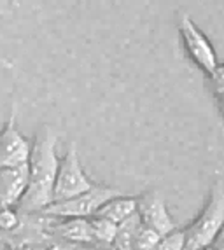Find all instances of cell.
I'll return each instance as SVG.
<instances>
[{"mask_svg":"<svg viewBox=\"0 0 224 250\" xmlns=\"http://www.w3.org/2000/svg\"><path fill=\"white\" fill-rule=\"evenodd\" d=\"M58 133L42 126L32 142L28 158V188L20 201L21 212L41 213L53 203V189L58 173L60 158L56 154Z\"/></svg>","mask_w":224,"mask_h":250,"instance_id":"6da1fadb","label":"cell"},{"mask_svg":"<svg viewBox=\"0 0 224 250\" xmlns=\"http://www.w3.org/2000/svg\"><path fill=\"white\" fill-rule=\"evenodd\" d=\"M224 226V186H212L208 200L191 224L184 228V250H202L212 245Z\"/></svg>","mask_w":224,"mask_h":250,"instance_id":"7a4b0ae2","label":"cell"},{"mask_svg":"<svg viewBox=\"0 0 224 250\" xmlns=\"http://www.w3.org/2000/svg\"><path fill=\"white\" fill-rule=\"evenodd\" d=\"M123 194L117 189L107 188L102 184H95V188L90 189L84 194L72 198V200L60 201V203H51L47 208L41 212L42 217H49L54 221H62V219H91L96 215L102 207L112 198Z\"/></svg>","mask_w":224,"mask_h":250,"instance_id":"3957f363","label":"cell"},{"mask_svg":"<svg viewBox=\"0 0 224 250\" xmlns=\"http://www.w3.org/2000/svg\"><path fill=\"white\" fill-rule=\"evenodd\" d=\"M93 188H95V182L86 175V171L81 165L77 147L75 144H70L63 158L60 159L58 173H56L53 189V203L72 200Z\"/></svg>","mask_w":224,"mask_h":250,"instance_id":"277c9868","label":"cell"},{"mask_svg":"<svg viewBox=\"0 0 224 250\" xmlns=\"http://www.w3.org/2000/svg\"><path fill=\"white\" fill-rule=\"evenodd\" d=\"M179 34H180L182 46L186 49L187 56L191 58V62L205 75H210L212 70L219 65V62H217L216 49H214V46H212L210 41L207 39V35L196 26V23L187 14L180 16Z\"/></svg>","mask_w":224,"mask_h":250,"instance_id":"5b68a950","label":"cell"},{"mask_svg":"<svg viewBox=\"0 0 224 250\" xmlns=\"http://www.w3.org/2000/svg\"><path fill=\"white\" fill-rule=\"evenodd\" d=\"M32 150V142L16 126V112H11L7 123L0 129V170L26 165Z\"/></svg>","mask_w":224,"mask_h":250,"instance_id":"8992f818","label":"cell"},{"mask_svg":"<svg viewBox=\"0 0 224 250\" xmlns=\"http://www.w3.org/2000/svg\"><path fill=\"white\" fill-rule=\"evenodd\" d=\"M137 215L142 224L156 231L159 236L177 229V224L172 219L159 192H145L142 196H137Z\"/></svg>","mask_w":224,"mask_h":250,"instance_id":"52a82bcc","label":"cell"},{"mask_svg":"<svg viewBox=\"0 0 224 250\" xmlns=\"http://www.w3.org/2000/svg\"><path fill=\"white\" fill-rule=\"evenodd\" d=\"M28 188V163L0 170V208H14Z\"/></svg>","mask_w":224,"mask_h":250,"instance_id":"ba28073f","label":"cell"},{"mask_svg":"<svg viewBox=\"0 0 224 250\" xmlns=\"http://www.w3.org/2000/svg\"><path fill=\"white\" fill-rule=\"evenodd\" d=\"M49 231H53L65 245L93 247L90 219H62L54 222Z\"/></svg>","mask_w":224,"mask_h":250,"instance_id":"9c48e42d","label":"cell"},{"mask_svg":"<svg viewBox=\"0 0 224 250\" xmlns=\"http://www.w3.org/2000/svg\"><path fill=\"white\" fill-rule=\"evenodd\" d=\"M137 213V196H119L112 198L102 208L96 212L95 217H102L105 221H111L112 224L119 226L121 222L128 221L130 217H133Z\"/></svg>","mask_w":224,"mask_h":250,"instance_id":"30bf717a","label":"cell"},{"mask_svg":"<svg viewBox=\"0 0 224 250\" xmlns=\"http://www.w3.org/2000/svg\"><path fill=\"white\" fill-rule=\"evenodd\" d=\"M90 228H91L93 247L96 249H112V242L116 236L117 226L111 221H105L102 217H91L90 219Z\"/></svg>","mask_w":224,"mask_h":250,"instance_id":"8fae6325","label":"cell"},{"mask_svg":"<svg viewBox=\"0 0 224 250\" xmlns=\"http://www.w3.org/2000/svg\"><path fill=\"white\" fill-rule=\"evenodd\" d=\"M138 226H140V219H138L137 213L133 217H130L128 221L121 222V224L117 226L114 242H112V250H132L133 238H135Z\"/></svg>","mask_w":224,"mask_h":250,"instance_id":"7c38bea8","label":"cell"},{"mask_svg":"<svg viewBox=\"0 0 224 250\" xmlns=\"http://www.w3.org/2000/svg\"><path fill=\"white\" fill-rule=\"evenodd\" d=\"M159 238L161 236L156 231H153L151 228H147V226H144L140 222L137 233H135V238H133L132 250H153L156 247V243L159 242Z\"/></svg>","mask_w":224,"mask_h":250,"instance_id":"4fadbf2b","label":"cell"},{"mask_svg":"<svg viewBox=\"0 0 224 250\" xmlns=\"http://www.w3.org/2000/svg\"><path fill=\"white\" fill-rule=\"evenodd\" d=\"M153 250H184L182 229H175V231H172V233L161 236Z\"/></svg>","mask_w":224,"mask_h":250,"instance_id":"5bb4252c","label":"cell"},{"mask_svg":"<svg viewBox=\"0 0 224 250\" xmlns=\"http://www.w3.org/2000/svg\"><path fill=\"white\" fill-rule=\"evenodd\" d=\"M21 224L20 213L14 208H0V231H16Z\"/></svg>","mask_w":224,"mask_h":250,"instance_id":"9a60e30c","label":"cell"},{"mask_svg":"<svg viewBox=\"0 0 224 250\" xmlns=\"http://www.w3.org/2000/svg\"><path fill=\"white\" fill-rule=\"evenodd\" d=\"M208 79H210V88L214 91V95H224V65H217L212 70V74L208 75Z\"/></svg>","mask_w":224,"mask_h":250,"instance_id":"2e32d148","label":"cell"},{"mask_svg":"<svg viewBox=\"0 0 224 250\" xmlns=\"http://www.w3.org/2000/svg\"><path fill=\"white\" fill-rule=\"evenodd\" d=\"M23 250H74V247L65 245V243H54V245L39 247V249H23Z\"/></svg>","mask_w":224,"mask_h":250,"instance_id":"e0dca14e","label":"cell"},{"mask_svg":"<svg viewBox=\"0 0 224 250\" xmlns=\"http://www.w3.org/2000/svg\"><path fill=\"white\" fill-rule=\"evenodd\" d=\"M212 249L214 250H224V226L221 228V231L217 233V236H216V240L212 242Z\"/></svg>","mask_w":224,"mask_h":250,"instance_id":"ac0fdd59","label":"cell"},{"mask_svg":"<svg viewBox=\"0 0 224 250\" xmlns=\"http://www.w3.org/2000/svg\"><path fill=\"white\" fill-rule=\"evenodd\" d=\"M216 104H217V108H219L221 116L224 117V95H221V96H216Z\"/></svg>","mask_w":224,"mask_h":250,"instance_id":"d6986e66","label":"cell"},{"mask_svg":"<svg viewBox=\"0 0 224 250\" xmlns=\"http://www.w3.org/2000/svg\"><path fill=\"white\" fill-rule=\"evenodd\" d=\"M0 67H2V68H13V63L9 62V60H5V58H0Z\"/></svg>","mask_w":224,"mask_h":250,"instance_id":"ffe728a7","label":"cell"},{"mask_svg":"<svg viewBox=\"0 0 224 250\" xmlns=\"http://www.w3.org/2000/svg\"><path fill=\"white\" fill-rule=\"evenodd\" d=\"M202 250H214V249H212V247H207V249H202Z\"/></svg>","mask_w":224,"mask_h":250,"instance_id":"44dd1931","label":"cell"}]
</instances>
